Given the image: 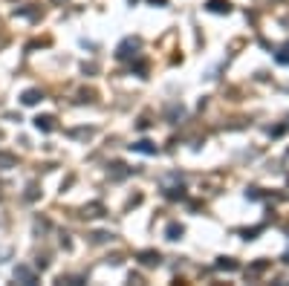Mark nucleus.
<instances>
[{
	"label": "nucleus",
	"mask_w": 289,
	"mask_h": 286,
	"mask_svg": "<svg viewBox=\"0 0 289 286\" xmlns=\"http://www.w3.org/2000/svg\"><path fill=\"white\" fill-rule=\"evenodd\" d=\"M136 50H139V38H127V41L119 44L116 55H119V58H130V55H136Z\"/></svg>",
	"instance_id": "nucleus-1"
},
{
	"label": "nucleus",
	"mask_w": 289,
	"mask_h": 286,
	"mask_svg": "<svg viewBox=\"0 0 289 286\" xmlns=\"http://www.w3.org/2000/svg\"><path fill=\"white\" fill-rule=\"evenodd\" d=\"M205 9H208V12H217V15H229V12H231V3H229V0H208Z\"/></svg>",
	"instance_id": "nucleus-2"
},
{
	"label": "nucleus",
	"mask_w": 289,
	"mask_h": 286,
	"mask_svg": "<svg viewBox=\"0 0 289 286\" xmlns=\"http://www.w3.org/2000/svg\"><path fill=\"white\" fill-rule=\"evenodd\" d=\"M130 151L148 153V156H153V153H156V145H153V142H148V139H142V142H136V145H130Z\"/></svg>",
	"instance_id": "nucleus-3"
},
{
	"label": "nucleus",
	"mask_w": 289,
	"mask_h": 286,
	"mask_svg": "<svg viewBox=\"0 0 289 286\" xmlns=\"http://www.w3.org/2000/svg\"><path fill=\"white\" fill-rule=\"evenodd\" d=\"M35 127L44 130V133H50V130H55V118L52 116H38L35 118Z\"/></svg>",
	"instance_id": "nucleus-4"
},
{
	"label": "nucleus",
	"mask_w": 289,
	"mask_h": 286,
	"mask_svg": "<svg viewBox=\"0 0 289 286\" xmlns=\"http://www.w3.org/2000/svg\"><path fill=\"white\" fill-rule=\"evenodd\" d=\"M139 260L145 263V266H159V252H139Z\"/></svg>",
	"instance_id": "nucleus-5"
},
{
	"label": "nucleus",
	"mask_w": 289,
	"mask_h": 286,
	"mask_svg": "<svg viewBox=\"0 0 289 286\" xmlns=\"http://www.w3.org/2000/svg\"><path fill=\"white\" fill-rule=\"evenodd\" d=\"M15 281H23V284H35V275L26 266H17L15 269Z\"/></svg>",
	"instance_id": "nucleus-6"
},
{
	"label": "nucleus",
	"mask_w": 289,
	"mask_h": 286,
	"mask_svg": "<svg viewBox=\"0 0 289 286\" xmlns=\"http://www.w3.org/2000/svg\"><path fill=\"white\" fill-rule=\"evenodd\" d=\"M165 234H168V240H179V237L185 234V229H182L179 223H171L168 229H165Z\"/></svg>",
	"instance_id": "nucleus-7"
},
{
	"label": "nucleus",
	"mask_w": 289,
	"mask_h": 286,
	"mask_svg": "<svg viewBox=\"0 0 289 286\" xmlns=\"http://www.w3.org/2000/svg\"><path fill=\"white\" fill-rule=\"evenodd\" d=\"M217 269H226V272H237V260H231V257H220V260H217Z\"/></svg>",
	"instance_id": "nucleus-8"
},
{
	"label": "nucleus",
	"mask_w": 289,
	"mask_h": 286,
	"mask_svg": "<svg viewBox=\"0 0 289 286\" xmlns=\"http://www.w3.org/2000/svg\"><path fill=\"white\" fill-rule=\"evenodd\" d=\"M38 101H41V93H38V90H26V93H23V104L32 107V104H38Z\"/></svg>",
	"instance_id": "nucleus-9"
},
{
	"label": "nucleus",
	"mask_w": 289,
	"mask_h": 286,
	"mask_svg": "<svg viewBox=\"0 0 289 286\" xmlns=\"http://www.w3.org/2000/svg\"><path fill=\"white\" fill-rule=\"evenodd\" d=\"M84 217H102V205H99V202L87 205V208H84Z\"/></svg>",
	"instance_id": "nucleus-10"
},
{
	"label": "nucleus",
	"mask_w": 289,
	"mask_h": 286,
	"mask_svg": "<svg viewBox=\"0 0 289 286\" xmlns=\"http://www.w3.org/2000/svg\"><path fill=\"white\" fill-rule=\"evenodd\" d=\"M165 197H168V200H182V197H185V191H182V188H168V191H165Z\"/></svg>",
	"instance_id": "nucleus-11"
},
{
	"label": "nucleus",
	"mask_w": 289,
	"mask_h": 286,
	"mask_svg": "<svg viewBox=\"0 0 289 286\" xmlns=\"http://www.w3.org/2000/svg\"><path fill=\"white\" fill-rule=\"evenodd\" d=\"M0 165H3V168H12V165H15V156H12V153H0Z\"/></svg>",
	"instance_id": "nucleus-12"
},
{
	"label": "nucleus",
	"mask_w": 289,
	"mask_h": 286,
	"mask_svg": "<svg viewBox=\"0 0 289 286\" xmlns=\"http://www.w3.org/2000/svg\"><path fill=\"white\" fill-rule=\"evenodd\" d=\"M266 266H269V260H260V263H255V266L249 269V275H260V272L266 269Z\"/></svg>",
	"instance_id": "nucleus-13"
},
{
	"label": "nucleus",
	"mask_w": 289,
	"mask_h": 286,
	"mask_svg": "<svg viewBox=\"0 0 289 286\" xmlns=\"http://www.w3.org/2000/svg\"><path fill=\"white\" fill-rule=\"evenodd\" d=\"M278 61H281V64H289V44L281 52H278Z\"/></svg>",
	"instance_id": "nucleus-14"
},
{
	"label": "nucleus",
	"mask_w": 289,
	"mask_h": 286,
	"mask_svg": "<svg viewBox=\"0 0 289 286\" xmlns=\"http://www.w3.org/2000/svg\"><path fill=\"white\" fill-rule=\"evenodd\" d=\"M107 237H110V234H104V231H99V234H93V240H96V243H104Z\"/></svg>",
	"instance_id": "nucleus-15"
}]
</instances>
